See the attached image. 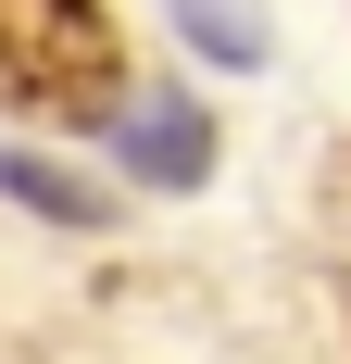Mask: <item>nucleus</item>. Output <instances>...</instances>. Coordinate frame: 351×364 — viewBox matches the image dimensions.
Masks as SVG:
<instances>
[{
    "label": "nucleus",
    "instance_id": "nucleus-4",
    "mask_svg": "<svg viewBox=\"0 0 351 364\" xmlns=\"http://www.w3.org/2000/svg\"><path fill=\"white\" fill-rule=\"evenodd\" d=\"M176 26H188V50H213V63H264V13H251V0H176Z\"/></svg>",
    "mask_w": 351,
    "mask_h": 364
},
{
    "label": "nucleus",
    "instance_id": "nucleus-1",
    "mask_svg": "<svg viewBox=\"0 0 351 364\" xmlns=\"http://www.w3.org/2000/svg\"><path fill=\"white\" fill-rule=\"evenodd\" d=\"M0 101L26 113H88L126 101V38L101 0H0Z\"/></svg>",
    "mask_w": 351,
    "mask_h": 364
},
{
    "label": "nucleus",
    "instance_id": "nucleus-2",
    "mask_svg": "<svg viewBox=\"0 0 351 364\" xmlns=\"http://www.w3.org/2000/svg\"><path fill=\"white\" fill-rule=\"evenodd\" d=\"M101 139H113V164H126L139 188H176V201H188V188H213V126H201V101H188V88H139V101H113Z\"/></svg>",
    "mask_w": 351,
    "mask_h": 364
},
{
    "label": "nucleus",
    "instance_id": "nucleus-3",
    "mask_svg": "<svg viewBox=\"0 0 351 364\" xmlns=\"http://www.w3.org/2000/svg\"><path fill=\"white\" fill-rule=\"evenodd\" d=\"M0 201H26L38 226H101L113 214V188L75 176V164H50V151H0Z\"/></svg>",
    "mask_w": 351,
    "mask_h": 364
}]
</instances>
